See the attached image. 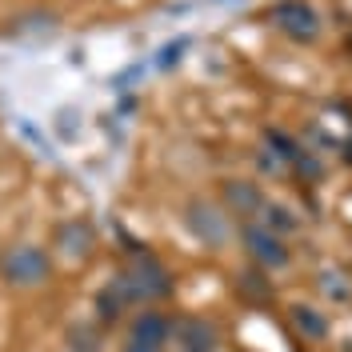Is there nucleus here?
Wrapping results in <instances>:
<instances>
[{"label": "nucleus", "mask_w": 352, "mask_h": 352, "mask_svg": "<svg viewBox=\"0 0 352 352\" xmlns=\"http://www.w3.org/2000/svg\"><path fill=\"white\" fill-rule=\"evenodd\" d=\"M320 285H324V292H329V296H340V300L349 296V285H344V280H332V272H324V276H320Z\"/></svg>", "instance_id": "nucleus-12"}, {"label": "nucleus", "mask_w": 352, "mask_h": 352, "mask_svg": "<svg viewBox=\"0 0 352 352\" xmlns=\"http://www.w3.org/2000/svg\"><path fill=\"white\" fill-rule=\"evenodd\" d=\"M288 320H292L296 332H305V340H324L329 336V316L312 305H292L288 308Z\"/></svg>", "instance_id": "nucleus-10"}, {"label": "nucleus", "mask_w": 352, "mask_h": 352, "mask_svg": "<svg viewBox=\"0 0 352 352\" xmlns=\"http://www.w3.org/2000/svg\"><path fill=\"white\" fill-rule=\"evenodd\" d=\"M220 200H224L220 208L241 217V224L244 220H256L264 208V192H261V184H252V180H224L220 184Z\"/></svg>", "instance_id": "nucleus-7"}, {"label": "nucleus", "mask_w": 352, "mask_h": 352, "mask_svg": "<svg viewBox=\"0 0 352 352\" xmlns=\"http://www.w3.org/2000/svg\"><path fill=\"white\" fill-rule=\"evenodd\" d=\"M52 248L68 256V261H88L92 256V248H96V232H92V224L80 217L65 220V224H56V232H52Z\"/></svg>", "instance_id": "nucleus-6"}, {"label": "nucleus", "mask_w": 352, "mask_h": 352, "mask_svg": "<svg viewBox=\"0 0 352 352\" xmlns=\"http://www.w3.org/2000/svg\"><path fill=\"white\" fill-rule=\"evenodd\" d=\"M241 244L261 272L288 268V261H292V248L285 244V236H276L272 228H264L261 220H244L241 224Z\"/></svg>", "instance_id": "nucleus-4"}, {"label": "nucleus", "mask_w": 352, "mask_h": 352, "mask_svg": "<svg viewBox=\"0 0 352 352\" xmlns=\"http://www.w3.org/2000/svg\"><path fill=\"white\" fill-rule=\"evenodd\" d=\"M184 224H188V232H192L204 248H224V244L232 241V220H228V212H224L220 204H212V200H204V197L188 200Z\"/></svg>", "instance_id": "nucleus-3"}, {"label": "nucleus", "mask_w": 352, "mask_h": 352, "mask_svg": "<svg viewBox=\"0 0 352 352\" xmlns=\"http://www.w3.org/2000/svg\"><path fill=\"white\" fill-rule=\"evenodd\" d=\"M0 276H4L8 288H41L52 276V256H48L44 244H32V241L12 244L0 256Z\"/></svg>", "instance_id": "nucleus-1"}, {"label": "nucleus", "mask_w": 352, "mask_h": 352, "mask_svg": "<svg viewBox=\"0 0 352 352\" xmlns=\"http://www.w3.org/2000/svg\"><path fill=\"white\" fill-rule=\"evenodd\" d=\"M120 276L129 280L136 305H144V308H153L156 300H164V296L173 292V276H168V268L156 261V256H148V252H144V256H136Z\"/></svg>", "instance_id": "nucleus-5"}, {"label": "nucleus", "mask_w": 352, "mask_h": 352, "mask_svg": "<svg viewBox=\"0 0 352 352\" xmlns=\"http://www.w3.org/2000/svg\"><path fill=\"white\" fill-rule=\"evenodd\" d=\"M256 220H261L264 228H272L276 236H285V232H292V228L300 224V220L292 217V208H285V204H268V200H264V208H261Z\"/></svg>", "instance_id": "nucleus-11"}, {"label": "nucleus", "mask_w": 352, "mask_h": 352, "mask_svg": "<svg viewBox=\"0 0 352 352\" xmlns=\"http://www.w3.org/2000/svg\"><path fill=\"white\" fill-rule=\"evenodd\" d=\"M268 21L276 32H285L292 44H316L320 41V12L308 4V0H276L268 8Z\"/></svg>", "instance_id": "nucleus-2"}, {"label": "nucleus", "mask_w": 352, "mask_h": 352, "mask_svg": "<svg viewBox=\"0 0 352 352\" xmlns=\"http://www.w3.org/2000/svg\"><path fill=\"white\" fill-rule=\"evenodd\" d=\"M120 352H164V349H156V344H140V340H129Z\"/></svg>", "instance_id": "nucleus-13"}, {"label": "nucleus", "mask_w": 352, "mask_h": 352, "mask_svg": "<svg viewBox=\"0 0 352 352\" xmlns=\"http://www.w3.org/2000/svg\"><path fill=\"white\" fill-rule=\"evenodd\" d=\"M173 316L168 312H160V308H140L136 316H132L129 324V340H140V344H156V349H168V340H173Z\"/></svg>", "instance_id": "nucleus-8"}, {"label": "nucleus", "mask_w": 352, "mask_h": 352, "mask_svg": "<svg viewBox=\"0 0 352 352\" xmlns=\"http://www.w3.org/2000/svg\"><path fill=\"white\" fill-rule=\"evenodd\" d=\"M129 308H136V296H132V288L124 276H112L109 285L96 292V316L104 320V324H116Z\"/></svg>", "instance_id": "nucleus-9"}]
</instances>
